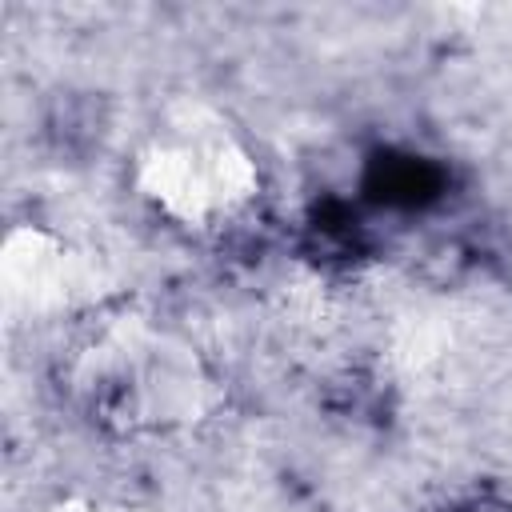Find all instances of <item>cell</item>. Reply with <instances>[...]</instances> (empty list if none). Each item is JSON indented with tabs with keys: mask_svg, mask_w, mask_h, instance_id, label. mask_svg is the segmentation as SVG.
I'll return each mask as SVG.
<instances>
[{
	"mask_svg": "<svg viewBox=\"0 0 512 512\" xmlns=\"http://www.w3.org/2000/svg\"><path fill=\"white\" fill-rule=\"evenodd\" d=\"M376 188L388 200H420L436 188V172L416 164V160H384L380 176H376Z\"/></svg>",
	"mask_w": 512,
	"mask_h": 512,
	"instance_id": "obj_1",
	"label": "cell"
}]
</instances>
